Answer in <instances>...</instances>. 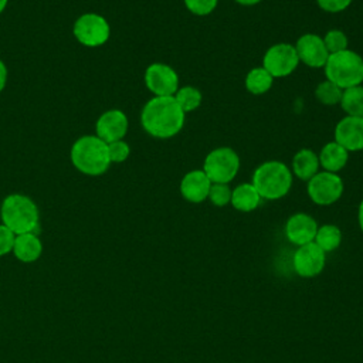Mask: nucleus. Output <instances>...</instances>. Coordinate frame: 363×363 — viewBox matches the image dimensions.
<instances>
[{"instance_id": "nucleus-1", "label": "nucleus", "mask_w": 363, "mask_h": 363, "mask_svg": "<svg viewBox=\"0 0 363 363\" xmlns=\"http://www.w3.org/2000/svg\"><path fill=\"white\" fill-rule=\"evenodd\" d=\"M184 116L174 96H153L142 108L140 123L150 136L169 139L182 130Z\"/></svg>"}, {"instance_id": "nucleus-2", "label": "nucleus", "mask_w": 363, "mask_h": 363, "mask_svg": "<svg viewBox=\"0 0 363 363\" xmlns=\"http://www.w3.org/2000/svg\"><path fill=\"white\" fill-rule=\"evenodd\" d=\"M71 162L77 170L86 176H101L111 166L108 143L96 135L82 136L71 147Z\"/></svg>"}, {"instance_id": "nucleus-3", "label": "nucleus", "mask_w": 363, "mask_h": 363, "mask_svg": "<svg viewBox=\"0 0 363 363\" xmlns=\"http://www.w3.org/2000/svg\"><path fill=\"white\" fill-rule=\"evenodd\" d=\"M294 174L288 164L279 160H268L261 163L252 173V186L261 199L278 200L288 194L292 186Z\"/></svg>"}, {"instance_id": "nucleus-4", "label": "nucleus", "mask_w": 363, "mask_h": 363, "mask_svg": "<svg viewBox=\"0 0 363 363\" xmlns=\"http://www.w3.org/2000/svg\"><path fill=\"white\" fill-rule=\"evenodd\" d=\"M1 224L11 230L16 235L34 233L38 227L40 213L37 204L24 194H9L0 207Z\"/></svg>"}, {"instance_id": "nucleus-5", "label": "nucleus", "mask_w": 363, "mask_h": 363, "mask_svg": "<svg viewBox=\"0 0 363 363\" xmlns=\"http://www.w3.org/2000/svg\"><path fill=\"white\" fill-rule=\"evenodd\" d=\"M326 79L342 89H347L363 82V58L349 48L329 54L323 67Z\"/></svg>"}, {"instance_id": "nucleus-6", "label": "nucleus", "mask_w": 363, "mask_h": 363, "mask_svg": "<svg viewBox=\"0 0 363 363\" xmlns=\"http://www.w3.org/2000/svg\"><path fill=\"white\" fill-rule=\"evenodd\" d=\"M240 157L231 147L221 146L213 149L204 159L203 172L211 183H230L238 173Z\"/></svg>"}, {"instance_id": "nucleus-7", "label": "nucleus", "mask_w": 363, "mask_h": 363, "mask_svg": "<svg viewBox=\"0 0 363 363\" xmlns=\"http://www.w3.org/2000/svg\"><path fill=\"white\" fill-rule=\"evenodd\" d=\"M74 37L85 47H99L109 40L111 27L105 17L96 13H85L79 16L72 27Z\"/></svg>"}, {"instance_id": "nucleus-8", "label": "nucleus", "mask_w": 363, "mask_h": 363, "mask_svg": "<svg viewBox=\"0 0 363 363\" xmlns=\"http://www.w3.org/2000/svg\"><path fill=\"white\" fill-rule=\"evenodd\" d=\"M306 191L309 199L318 206H330L343 194V180L337 173L318 172L308 180Z\"/></svg>"}, {"instance_id": "nucleus-9", "label": "nucleus", "mask_w": 363, "mask_h": 363, "mask_svg": "<svg viewBox=\"0 0 363 363\" xmlns=\"http://www.w3.org/2000/svg\"><path fill=\"white\" fill-rule=\"evenodd\" d=\"M298 64L299 58L296 50L292 44L288 43H278L271 45L262 57V67L274 78L288 77L296 69Z\"/></svg>"}, {"instance_id": "nucleus-10", "label": "nucleus", "mask_w": 363, "mask_h": 363, "mask_svg": "<svg viewBox=\"0 0 363 363\" xmlns=\"http://www.w3.org/2000/svg\"><path fill=\"white\" fill-rule=\"evenodd\" d=\"M145 84L155 96H173L179 89V75L170 65L153 62L145 71Z\"/></svg>"}, {"instance_id": "nucleus-11", "label": "nucleus", "mask_w": 363, "mask_h": 363, "mask_svg": "<svg viewBox=\"0 0 363 363\" xmlns=\"http://www.w3.org/2000/svg\"><path fill=\"white\" fill-rule=\"evenodd\" d=\"M326 252L313 241L299 245L294 254V269L302 278H313L323 271Z\"/></svg>"}, {"instance_id": "nucleus-12", "label": "nucleus", "mask_w": 363, "mask_h": 363, "mask_svg": "<svg viewBox=\"0 0 363 363\" xmlns=\"http://www.w3.org/2000/svg\"><path fill=\"white\" fill-rule=\"evenodd\" d=\"M294 47L296 50L299 62H302L311 68H323L325 67L329 52H328L323 38L320 35L306 33L296 40Z\"/></svg>"}, {"instance_id": "nucleus-13", "label": "nucleus", "mask_w": 363, "mask_h": 363, "mask_svg": "<svg viewBox=\"0 0 363 363\" xmlns=\"http://www.w3.org/2000/svg\"><path fill=\"white\" fill-rule=\"evenodd\" d=\"M128 116L121 109H109L104 112L95 125L96 136L106 143L121 140L128 132Z\"/></svg>"}, {"instance_id": "nucleus-14", "label": "nucleus", "mask_w": 363, "mask_h": 363, "mask_svg": "<svg viewBox=\"0 0 363 363\" xmlns=\"http://www.w3.org/2000/svg\"><path fill=\"white\" fill-rule=\"evenodd\" d=\"M335 142L342 145L347 152L363 150V118H342L335 128Z\"/></svg>"}, {"instance_id": "nucleus-15", "label": "nucleus", "mask_w": 363, "mask_h": 363, "mask_svg": "<svg viewBox=\"0 0 363 363\" xmlns=\"http://www.w3.org/2000/svg\"><path fill=\"white\" fill-rule=\"evenodd\" d=\"M318 224L315 218L306 213L292 214L285 224V235L295 245H305L315 240Z\"/></svg>"}, {"instance_id": "nucleus-16", "label": "nucleus", "mask_w": 363, "mask_h": 363, "mask_svg": "<svg viewBox=\"0 0 363 363\" xmlns=\"http://www.w3.org/2000/svg\"><path fill=\"white\" fill-rule=\"evenodd\" d=\"M210 187L211 182L201 169L187 172L180 182V193L183 199L196 204L207 200Z\"/></svg>"}, {"instance_id": "nucleus-17", "label": "nucleus", "mask_w": 363, "mask_h": 363, "mask_svg": "<svg viewBox=\"0 0 363 363\" xmlns=\"http://www.w3.org/2000/svg\"><path fill=\"white\" fill-rule=\"evenodd\" d=\"M11 252L21 262H34L43 252V242L34 233L18 234L16 235Z\"/></svg>"}, {"instance_id": "nucleus-18", "label": "nucleus", "mask_w": 363, "mask_h": 363, "mask_svg": "<svg viewBox=\"0 0 363 363\" xmlns=\"http://www.w3.org/2000/svg\"><path fill=\"white\" fill-rule=\"evenodd\" d=\"M318 159H319V166L323 167L325 172L337 173L346 166L349 160V152L342 145L333 140V142H328L320 149V152L318 153Z\"/></svg>"}, {"instance_id": "nucleus-19", "label": "nucleus", "mask_w": 363, "mask_h": 363, "mask_svg": "<svg viewBox=\"0 0 363 363\" xmlns=\"http://www.w3.org/2000/svg\"><path fill=\"white\" fill-rule=\"evenodd\" d=\"M291 172L301 180L308 182L319 172V159L318 155L311 149H301L295 153L291 164Z\"/></svg>"}, {"instance_id": "nucleus-20", "label": "nucleus", "mask_w": 363, "mask_h": 363, "mask_svg": "<svg viewBox=\"0 0 363 363\" xmlns=\"http://www.w3.org/2000/svg\"><path fill=\"white\" fill-rule=\"evenodd\" d=\"M261 196L252 183H242L233 189L231 193V204L235 210L242 213H250L255 210L261 203Z\"/></svg>"}, {"instance_id": "nucleus-21", "label": "nucleus", "mask_w": 363, "mask_h": 363, "mask_svg": "<svg viewBox=\"0 0 363 363\" xmlns=\"http://www.w3.org/2000/svg\"><path fill=\"white\" fill-rule=\"evenodd\" d=\"M245 88L252 95H262L271 89L274 84V77L261 65L250 69L245 75Z\"/></svg>"}, {"instance_id": "nucleus-22", "label": "nucleus", "mask_w": 363, "mask_h": 363, "mask_svg": "<svg viewBox=\"0 0 363 363\" xmlns=\"http://www.w3.org/2000/svg\"><path fill=\"white\" fill-rule=\"evenodd\" d=\"M313 242L325 252H330L339 248L342 242V231L335 224H323L318 227Z\"/></svg>"}, {"instance_id": "nucleus-23", "label": "nucleus", "mask_w": 363, "mask_h": 363, "mask_svg": "<svg viewBox=\"0 0 363 363\" xmlns=\"http://www.w3.org/2000/svg\"><path fill=\"white\" fill-rule=\"evenodd\" d=\"M340 106L346 115L363 118V85L343 89Z\"/></svg>"}, {"instance_id": "nucleus-24", "label": "nucleus", "mask_w": 363, "mask_h": 363, "mask_svg": "<svg viewBox=\"0 0 363 363\" xmlns=\"http://www.w3.org/2000/svg\"><path fill=\"white\" fill-rule=\"evenodd\" d=\"M173 96L184 113L196 111L201 105V99H203L200 89L193 85L179 86V89Z\"/></svg>"}, {"instance_id": "nucleus-25", "label": "nucleus", "mask_w": 363, "mask_h": 363, "mask_svg": "<svg viewBox=\"0 0 363 363\" xmlns=\"http://www.w3.org/2000/svg\"><path fill=\"white\" fill-rule=\"evenodd\" d=\"M343 89L330 82L329 79H325L318 84L315 89V96L316 99L323 104V105H336L340 104Z\"/></svg>"}, {"instance_id": "nucleus-26", "label": "nucleus", "mask_w": 363, "mask_h": 363, "mask_svg": "<svg viewBox=\"0 0 363 363\" xmlns=\"http://www.w3.org/2000/svg\"><path fill=\"white\" fill-rule=\"evenodd\" d=\"M325 47L329 54H335L347 48V35L337 28L329 30L323 37Z\"/></svg>"}, {"instance_id": "nucleus-27", "label": "nucleus", "mask_w": 363, "mask_h": 363, "mask_svg": "<svg viewBox=\"0 0 363 363\" xmlns=\"http://www.w3.org/2000/svg\"><path fill=\"white\" fill-rule=\"evenodd\" d=\"M231 193H233V189L227 183H211L207 199L214 206L224 207L231 201Z\"/></svg>"}, {"instance_id": "nucleus-28", "label": "nucleus", "mask_w": 363, "mask_h": 363, "mask_svg": "<svg viewBox=\"0 0 363 363\" xmlns=\"http://www.w3.org/2000/svg\"><path fill=\"white\" fill-rule=\"evenodd\" d=\"M108 153L111 163H122L125 162L130 155V146L123 140H115L108 143Z\"/></svg>"}, {"instance_id": "nucleus-29", "label": "nucleus", "mask_w": 363, "mask_h": 363, "mask_svg": "<svg viewBox=\"0 0 363 363\" xmlns=\"http://www.w3.org/2000/svg\"><path fill=\"white\" fill-rule=\"evenodd\" d=\"M186 9L196 16H207L214 11L218 0H183Z\"/></svg>"}, {"instance_id": "nucleus-30", "label": "nucleus", "mask_w": 363, "mask_h": 363, "mask_svg": "<svg viewBox=\"0 0 363 363\" xmlns=\"http://www.w3.org/2000/svg\"><path fill=\"white\" fill-rule=\"evenodd\" d=\"M16 234L4 224H0V257L13 251Z\"/></svg>"}, {"instance_id": "nucleus-31", "label": "nucleus", "mask_w": 363, "mask_h": 363, "mask_svg": "<svg viewBox=\"0 0 363 363\" xmlns=\"http://www.w3.org/2000/svg\"><path fill=\"white\" fill-rule=\"evenodd\" d=\"M316 3L323 11L340 13L350 6L352 0H316Z\"/></svg>"}, {"instance_id": "nucleus-32", "label": "nucleus", "mask_w": 363, "mask_h": 363, "mask_svg": "<svg viewBox=\"0 0 363 363\" xmlns=\"http://www.w3.org/2000/svg\"><path fill=\"white\" fill-rule=\"evenodd\" d=\"M7 82V67L6 64L0 60V92L4 89Z\"/></svg>"}, {"instance_id": "nucleus-33", "label": "nucleus", "mask_w": 363, "mask_h": 363, "mask_svg": "<svg viewBox=\"0 0 363 363\" xmlns=\"http://www.w3.org/2000/svg\"><path fill=\"white\" fill-rule=\"evenodd\" d=\"M357 220H359V225H360V230L363 233V200L360 201L359 204V210H357Z\"/></svg>"}, {"instance_id": "nucleus-34", "label": "nucleus", "mask_w": 363, "mask_h": 363, "mask_svg": "<svg viewBox=\"0 0 363 363\" xmlns=\"http://www.w3.org/2000/svg\"><path fill=\"white\" fill-rule=\"evenodd\" d=\"M238 4L241 6H255L257 3H259L261 0H235Z\"/></svg>"}, {"instance_id": "nucleus-35", "label": "nucleus", "mask_w": 363, "mask_h": 363, "mask_svg": "<svg viewBox=\"0 0 363 363\" xmlns=\"http://www.w3.org/2000/svg\"><path fill=\"white\" fill-rule=\"evenodd\" d=\"M7 3H9V0H0V13H1V11L6 9Z\"/></svg>"}]
</instances>
